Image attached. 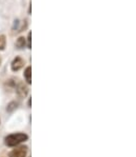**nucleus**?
I'll use <instances>...</instances> for the list:
<instances>
[{
  "label": "nucleus",
  "mask_w": 136,
  "mask_h": 157,
  "mask_svg": "<svg viewBox=\"0 0 136 157\" xmlns=\"http://www.w3.org/2000/svg\"><path fill=\"white\" fill-rule=\"evenodd\" d=\"M29 136L24 133H14V134H10L4 138V144L8 147H17L21 144V142L26 141Z\"/></svg>",
  "instance_id": "obj_1"
},
{
  "label": "nucleus",
  "mask_w": 136,
  "mask_h": 157,
  "mask_svg": "<svg viewBox=\"0 0 136 157\" xmlns=\"http://www.w3.org/2000/svg\"><path fill=\"white\" fill-rule=\"evenodd\" d=\"M28 153V147L25 146H17L9 154V157H25Z\"/></svg>",
  "instance_id": "obj_2"
},
{
  "label": "nucleus",
  "mask_w": 136,
  "mask_h": 157,
  "mask_svg": "<svg viewBox=\"0 0 136 157\" xmlns=\"http://www.w3.org/2000/svg\"><path fill=\"white\" fill-rule=\"evenodd\" d=\"M24 66V60L21 57H16L11 63V69L13 72H18L20 69H22Z\"/></svg>",
  "instance_id": "obj_3"
},
{
  "label": "nucleus",
  "mask_w": 136,
  "mask_h": 157,
  "mask_svg": "<svg viewBox=\"0 0 136 157\" xmlns=\"http://www.w3.org/2000/svg\"><path fill=\"white\" fill-rule=\"evenodd\" d=\"M16 88V93L17 95L19 96L20 98H23L28 95V88L25 86V84L22 82H17V84H15Z\"/></svg>",
  "instance_id": "obj_4"
},
{
  "label": "nucleus",
  "mask_w": 136,
  "mask_h": 157,
  "mask_svg": "<svg viewBox=\"0 0 136 157\" xmlns=\"http://www.w3.org/2000/svg\"><path fill=\"white\" fill-rule=\"evenodd\" d=\"M26 25H28V23H26L25 20L22 21V22H19V20H16L15 21V25H14V30H16L17 33L22 32L24 29L26 28Z\"/></svg>",
  "instance_id": "obj_5"
},
{
  "label": "nucleus",
  "mask_w": 136,
  "mask_h": 157,
  "mask_svg": "<svg viewBox=\"0 0 136 157\" xmlns=\"http://www.w3.org/2000/svg\"><path fill=\"white\" fill-rule=\"evenodd\" d=\"M23 76H24V79H25L26 82H28L29 84L32 83V78H31V76H32V67H26V69L24 70Z\"/></svg>",
  "instance_id": "obj_6"
},
{
  "label": "nucleus",
  "mask_w": 136,
  "mask_h": 157,
  "mask_svg": "<svg viewBox=\"0 0 136 157\" xmlns=\"http://www.w3.org/2000/svg\"><path fill=\"white\" fill-rule=\"evenodd\" d=\"M15 45H16L17 49H19V50H21V49H23V48H25V45H26V38L19 37L18 39L16 40Z\"/></svg>",
  "instance_id": "obj_7"
},
{
  "label": "nucleus",
  "mask_w": 136,
  "mask_h": 157,
  "mask_svg": "<svg viewBox=\"0 0 136 157\" xmlns=\"http://www.w3.org/2000/svg\"><path fill=\"white\" fill-rule=\"evenodd\" d=\"M6 44V36L4 35H0V51H3Z\"/></svg>",
  "instance_id": "obj_8"
},
{
  "label": "nucleus",
  "mask_w": 136,
  "mask_h": 157,
  "mask_svg": "<svg viewBox=\"0 0 136 157\" xmlns=\"http://www.w3.org/2000/svg\"><path fill=\"white\" fill-rule=\"evenodd\" d=\"M15 108H17V103H16V102H11V103H10V105H8V109H6V110L11 112V111H13Z\"/></svg>",
  "instance_id": "obj_9"
},
{
  "label": "nucleus",
  "mask_w": 136,
  "mask_h": 157,
  "mask_svg": "<svg viewBox=\"0 0 136 157\" xmlns=\"http://www.w3.org/2000/svg\"><path fill=\"white\" fill-rule=\"evenodd\" d=\"M31 36H32V33H29L28 34V48L29 49H31V47H32V43H31Z\"/></svg>",
  "instance_id": "obj_10"
},
{
  "label": "nucleus",
  "mask_w": 136,
  "mask_h": 157,
  "mask_svg": "<svg viewBox=\"0 0 136 157\" xmlns=\"http://www.w3.org/2000/svg\"><path fill=\"white\" fill-rule=\"evenodd\" d=\"M29 107H31V98L29 99Z\"/></svg>",
  "instance_id": "obj_11"
},
{
  "label": "nucleus",
  "mask_w": 136,
  "mask_h": 157,
  "mask_svg": "<svg viewBox=\"0 0 136 157\" xmlns=\"http://www.w3.org/2000/svg\"><path fill=\"white\" fill-rule=\"evenodd\" d=\"M0 63H1V58H0Z\"/></svg>",
  "instance_id": "obj_12"
}]
</instances>
